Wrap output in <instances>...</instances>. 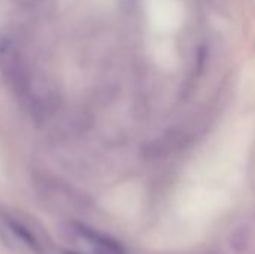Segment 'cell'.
<instances>
[{"instance_id": "obj_1", "label": "cell", "mask_w": 255, "mask_h": 254, "mask_svg": "<svg viewBox=\"0 0 255 254\" xmlns=\"http://www.w3.org/2000/svg\"><path fill=\"white\" fill-rule=\"evenodd\" d=\"M4 220H6L9 229L15 234V237H16L18 240H21L30 250H33V252H36V253H42V247H40L37 238L33 235V232H31L24 223L18 222V220L13 219L12 216H6Z\"/></svg>"}, {"instance_id": "obj_2", "label": "cell", "mask_w": 255, "mask_h": 254, "mask_svg": "<svg viewBox=\"0 0 255 254\" xmlns=\"http://www.w3.org/2000/svg\"><path fill=\"white\" fill-rule=\"evenodd\" d=\"M76 228H78L76 231L79 232V235L84 237L87 241H90V243H93V244H96V246H99L108 252H112V253L121 252L120 246L114 240H111V238H108V237H105V235H102V234H99V232H96L87 226H82V225H76Z\"/></svg>"}]
</instances>
